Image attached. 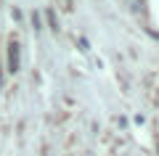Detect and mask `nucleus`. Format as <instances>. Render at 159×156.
<instances>
[{
    "label": "nucleus",
    "instance_id": "obj_1",
    "mask_svg": "<svg viewBox=\"0 0 159 156\" xmlns=\"http://www.w3.org/2000/svg\"><path fill=\"white\" fill-rule=\"evenodd\" d=\"M8 72H11V74L19 72V42L8 45Z\"/></svg>",
    "mask_w": 159,
    "mask_h": 156
}]
</instances>
